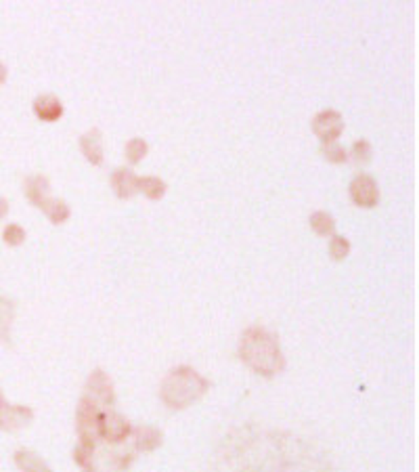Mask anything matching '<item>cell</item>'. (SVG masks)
<instances>
[{"label":"cell","mask_w":419,"mask_h":472,"mask_svg":"<svg viewBox=\"0 0 419 472\" xmlns=\"http://www.w3.org/2000/svg\"><path fill=\"white\" fill-rule=\"evenodd\" d=\"M239 357L248 368L264 378H273L285 370V357L277 338L260 326H252L241 334Z\"/></svg>","instance_id":"1"},{"label":"cell","mask_w":419,"mask_h":472,"mask_svg":"<svg viewBox=\"0 0 419 472\" xmlns=\"http://www.w3.org/2000/svg\"><path fill=\"white\" fill-rule=\"evenodd\" d=\"M210 389V380L189 366H178L162 380L159 397L170 410H185L201 399Z\"/></svg>","instance_id":"2"},{"label":"cell","mask_w":419,"mask_h":472,"mask_svg":"<svg viewBox=\"0 0 419 472\" xmlns=\"http://www.w3.org/2000/svg\"><path fill=\"white\" fill-rule=\"evenodd\" d=\"M99 416H101V408L92 399L82 397L76 410V431H78L80 445L92 452L99 441Z\"/></svg>","instance_id":"3"},{"label":"cell","mask_w":419,"mask_h":472,"mask_svg":"<svg viewBox=\"0 0 419 472\" xmlns=\"http://www.w3.org/2000/svg\"><path fill=\"white\" fill-rule=\"evenodd\" d=\"M132 435V424L115 414V412H101L99 416V439H103L109 445L124 443Z\"/></svg>","instance_id":"4"},{"label":"cell","mask_w":419,"mask_h":472,"mask_svg":"<svg viewBox=\"0 0 419 472\" xmlns=\"http://www.w3.org/2000/svg\"><path fill=\"white\" fill-rule=\"evenodd\" d=\"M84 397L92 399L99 408H111L115 403V391L111 378L103 370H94L84 387Z\"/></svg>","instance_id":"5"},{"label":"cell","mask_w":419,"mask_h":472,"mask_svg":"<svg viewBox=\"0 0 419 472\" xmlns=\"http://www.w3.org/2000/svg\"><path fill=\"white\" fill-rule=\"evenodd\" d=\"M313 132L323 143H336L344 132V118L336 109H323L313 118Z\"/></svg>","instance_id":"6"},{"label":"cell","mask_w":419,"mask_h":472,"mask_svg":"<svg viewBox=\"0 0 419 472\" xmlns=\"http://www.w3.org/2000/svg\"><path fill=\"white\" fill-rule=\"evenodd\" d=\"M350 200L361 208H374L380 202V187L374 176L369 174H357L348 187Z\"/></svg>","instance_id":"7"},{"label":"cell","mask_w":419,"mask_h":472,"mask_svg":"<svg viewBox=\"0 0 419 472\" xmlns=\"http://www.w3.org/2000/svg\"><path fill=\"white\" fill-rule=\"evenodd\" d=\"M34 412L25 405H8L4 403L0 408V431H19L27 424H31Z\"/></svg>","instance_id":"8"},{"label":"cell","mask_w":419,"mask_h":472,"mask_svg":"<svg viewBox=\"0 0 419 472\" xmlns=\"http://www.w3.org/2000/svg\"><path fill=\"white\" fill-rule=\"evenodd\" d=\"M111 189L120 200H130L139 191V176L128 168H118L111 174Z\"/></svg>","instance_id":"9"},{"label":"cell","mask_w":419,"mask_h":472,"mask_svg":"<svg viewBox=\"0 0 419 472\" xmlns=\"http://www.w3.org/2000/svg\"><path fill=\"white\" fill-rule=\"evenodd\" d=\"M80 149L90 164L101 166L103 164V132L99 128L86 130L80 137Z\"/></svg>","instance_id":"10"},{"label":"cell","mask_w":419,"mask_h":472,"mask_svg":"<svg viewBox=\"0 0 419 472\" xmlns=\"http://www.w3.org/2000/svg\"><path fill=\"white\" fill-rule=\"evenodd\" d=\"M23 193H25V197H27L34 206L40 208V204L46 202V200L50 197V183H48V179L42 176V174L27 176V179L23 181Z\"/></svg>","instance_id":"11"},{"label":"cell","mask_w":419,"mask_h":472,"mask_svg":"<svg viewBox=\"0 0 419 472\" xmlns=\"http://www.w3.org/2000/svg\"><path fill=\"white\" fill-rule=\"evenodd\" d=\"M34 113L36 118L44 122H57L63 116V103L55 95H42L34 101Z\"/></svg>","instance_id":"12"},{"label":"cell","mask_w":419,"mask_h":472,"mask_svg":"<svg viewBox=\"0 0 419 472\" xmlns=\"http://www.w3.org/2000/svg\"><path fill=\"white\" fill-rule=\"evenodd\" d=\"M134 433V447L136 452H155L164 443V433L153 426H139L132 429Z\"/></svg>","instance_id":"13"},{"label":"cell","mask_w":419,"mask_h":472,"mask_svg":"<svg viewBox=\"0 0 419 472\" xmlns=\"http://www.w3.org/2000/svg\"><path fill=\"white\" fill-rule=\"evenodd\" d=\"M13 460L21 472H52V468L31 450H17Z\"/></svg>","instance_id":"14"},{"label":"cell","mask_w":419,"mask_h":472,"mask_svg":"<svg viewBox=\"0 0 419 472\" xmlns=\"http://www.w3.org/2000/svg\"><path fill=\"white\" fill-rule=\"evenodd\" d=\"M40 210L48 216V221L52 225H63L69 216H71V208L67 202L63 200H55V197H48L46 202L40 204Z\"/></svg>","instance_id":"15"},{"label":"cell","mask_w":419,"mask_h":472,"mask_svg":"<svg viewBox=\"0 0 419 472\" xmlns=\"http://www.w3.org/2000/svg\"><path fill=\"white\" fill-rule=\"evenodd\" d=\"M166 183L159 176H143L139 179V191H143L145 197L149 200H162L166 195Z\"/></svg>","instance_id":"16"},{"label":"cell","mask_w":419,"mask_h":472,"mask_svg":"<svg viewBox=\"0 0 419 472\" xmlns=\"http://www.w3.org/2000/svg\"><path fill=\"white\" fill-rule=\"evenodd\" d=\"M311 227H313V231H315L317 235L327 237V235H334V231H336V221H334V216H332L329 212L317 210V212L311 214Z\"/></svg>","instance_id":"17"},{"label":"cell","mask_w":419,"mask_h":472,"mask_svg":"<svg viewBox=\"0 0 419 472\" xmlns=\"http://www.w3.org/2000/svg\"><path fill=\"white\" fill-rule=\"evenodd\" d=\"M10 324H13V305L0 296V340L2 342L10 338Z\"/></svg>","instance_id":"18"},{"label":"cell","mask_w":419,"mask_h":472,"mask_svg":"<svg viewBox=\"0 0 419 472\" xmlns=\"http://www.w3.org/2000/svg\"><path fill=\"white\" fill-rule=\"evenodd\" d=\"M147 151H149V147L143 139H130L126 143V160L130 164H139L147 155Z\"/></svg>","instance_id":"19"},{"label":"cell","mask_w":419,"mask_h":472,"mask_svg":"<svg viewBox=\"0 0 419 472\" xmlns=\"http://www.w3.org/2000/svg\"><path fill=\"white\" fill-rule=\"evenodd\" d=\"M323 155L332 164H344L348 160V151L336 141V143H323Z\"/></svg>","instance_id":"20"},{"label":"cell","mask_w":419,"mask_h":472,"mask_svg":"<svg viewBox=\"0 0 419 472\" xmlns=\"http://www.w3.org/2000/svg\"><path fill=\"white\" fill-rule=\"evenodd\" d=\"M329 254L334 261H344L350 254V242L342 235H334L329 242Z\"/></svg>","instance_id":"21"},{"label":"cell","mask_w":419,"mask_h":472,"mask_svg":"<svg viewBox=\"0 0 419 472\" xmlns=\"http://www.w3.org/2000/svg\"><path fill=\"white\" fill-rule=\"evenodd\" d=\"M371 153H374V149H371V143L369 141L361 139V141H355L353 143V160L357 164H361V166L367 164L371 160Z\"/></svg>","instance_id":"22"},{"label":"cell","mask_w":419,"mask_h":472,"mask_svg":"<svg viewBox=\"0 0 419 472\" xmlns=\"http://www.w3.org/2000/svg\"><path fill=\"white\" fill-rule=\"evenodd\" d=\"M2 240L8 246H21L25 242V229L21 225H15V223L6 225L4 231H2Z\"/></svg>","instance_id":"23"},{"label":"cell","mask_w":419,"mask_h":472,"mask_svg":"<svg viewBox=\"0 0 419 472\" xmlns=\"http://www.w3.org/2000/svg\"><path fill=\"white\" fill-rule=\"evenodd\" d=\"M92 454H94L92 450H86V447L78 445V447L73 450V462L86 471V468H90V466H92Z\"/></svg>","instance_id":"24"},{"label":"cell","mask_w":419,"mask_h":472,"mask_svg":"<svg viewBox=\"0 0 419 472\" xmlns=\"http://www.w3.org/2000/svg\"><path fill=\"white\" fill-rule=\"evenodd\" d=\"M111 456V466L118 472H124L132 462H134V456L132 454H126V452H120V454H109Z\"/></svg>","instance_id":"25"},{"label":"cell","mask_w":419,"mask_h":472,"mask_svg":"<svg viewBox=\"0 0 419 472\" xmlns=\"http://www.w3.org/2000/svg\"><path fill=\"white\" fill-rule=\"evenodd\" d=\"M8 214V202L4 197H0V218H4Z\"/></svg>","instance_id":"26"},{"label":"cell","mask_w":419,"mask_h":472,"mask_svg":"<svg viewBox=\"0 0 419 472\" xmlns=\"http://www.w3.org/2000/svg\"><path fill=\"white\" fill-rule=\"evenodd\" d=\"M4 80H6V67H4V65L0 63V84H2Z\"/></svg>","instance_id":"27"},{"label":"cell","mask_w":419,"mask_h":472,"mask_svg":"<svg viewBox=\"0 0 419 472\" xmlns=\"http://www.w3.org/2000/svg\"><path fill=\"white\" fill-rule=\"evenodd\" d=\"M4 403H6V401H4V395H2V391H0V408H2Z\"/></svg>","instance_id":"28"},{"label":"cell","mask_w":419,"mask_h":472,"mask_svg":"<svg viewBox=\"0 0 419 472\" xmlns=\"http://www.w3.org/2000/svg\"><path fill=\"white\" fill-rule=\"evenodd\" d=\"M84 472H99V471H94V468L90 466V468H86V471H84Z\"/></svg>","instance_id":"29"}]
</instances>
